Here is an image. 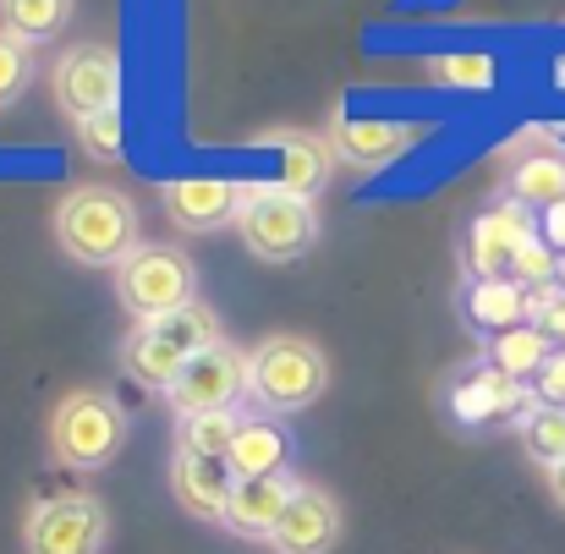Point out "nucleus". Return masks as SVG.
I'll use <instances>...</instances> for the list:
<instances>
[{"label":"nucleus","instance_id":"nucleus-8","mask_svg":"<svg viewBox=\"0 0 565 554\" xmlns=\"http://www.w3.org/2000/svg\"><path fill=\"white\" fill-rule=\"evenodd\" d=\"M50 83H55V105L72 121H88V116L116 110V99H121V61H116L110 44H72L55 61Z\"/></svg>","mask_w":565,"mask_h":554},{"label":"nucleus","instance_id":"nucleus-4","mask_svg":"<svg viewBox=\"0 0 565 554\" xmlns=\"http://www.w3.org/2000/svg\"><path fill=\"white\" fill-rule=\"evenodd\" d=\"M116 297L138 324H154L177 308L198 302V269L182 247L171 242H143L121 269H116Z\"/></svg>","mask_w":565,"mask_h":554},{"label":"nucleus","instance_id":"nucleus-27","mask_svg":"<svg viewBox=\"0 0 565 554\" xmlns=\"http://www.w3.org/2000/svg\"><path fill=\"white\" fill-rule=\"evenodd\" d=\"M28 83H33V44H22L0 28V110L17 105Z\"/></svg>","mask_w":565,"mask_h":554},{"label":"nucleus","instance_id":"nucleus-32","mask_svg":"<svg viewBox=\"0 0 565 554\" xmlns=\"http://www.w3.org/2000/svg\"><path fill=\"white\" fill-rule=\"evenodd\" d=\"M539 330H544V335H550V341L565 352V291L550 302V308H544V313H539Z\"/></svg>","mask_w":565,"mask_h":554},{"label":"nucleus","instance_id":"nucleus-18","mask_svg":"<svg viewBox=\"0 0 565 554\" xmlns=\"http://www.w3.org/2000/svg\"><path fill=\"white\" fill-rule=\"evenodd\" d=\"M264 149H280V166H286L280 187L308 198V203H313V192H324L330 177H335V149L319 132H269Z\"/></svg>","mask_w":565,"mask_h":554},{"label":"nucleus","instance_id":"nucleus-33","mask_svg":"<svg viewBox=\"0 0 565 554\" xmlns=\"http://www.w3.org/2000/svg\"><path fill=\"white\" fill-rule=\"evenodd\" d=\"M544 478H550V494H555V505L565 511V461H561V467H550Z\"/></svg>","mask_w":565,"mask_h":554},{"label":"nucleus","instance_id":"nucleus-17","mask_svg":"<svg viewBox=\"0 0 565 554\" xmlns=\"http://www.w3.org/2000/svg\"><path fill=\"white\" fill-rule=\"evenodd\" d=\"M505 198L544 214L565 203V149H522L511 155V171H505Z\"/></svg>","mask_w":565,"mask_h":554},{"label":"nucleus","instance_id":"nucleus-2","mask_svg":"<svg viewBox=\"0 0 565 554\" xmlns=\"http://www.w3.org/2000/svg\"><path fill=\"white\" fill-rule=\"evenodd\" d=\"M127 445V412L105 390H66L50 412V456L72 472H99Z\"/></svg>","mask_w":565,"mask_h":554},{"label":"nucleus","instance_id":"nucleus-24","mask_svg":"<svg viewBox=\"0 0 565 554\" xmlns=\"http://www.w3.org/2000/svg\"><path fill=\"white\" fill-rule=\"evenodd\" d=\"M236 428H242V412H192V417L177 423V450H192V456H220V461H225V450H231Z\"/></svg>","mask_w":565,"mask_h":554},{"label":"nucleus","instance_id":"nucleus-34","mask_svg":"<svg viewBox=\"0 0 565 554\" xmlns=\"http://www.w3.org/2000/svg\"><path fill=\"white\" fill-rule=\"evenodd\" d=\"M555 286L565 291V253H561V264H555Z\"/></svg>","mask_w":565,"mask_h":554},{"label":"nucleus","instance_id":"nucleus-20","mask_svg":"<svg viewBox=\"0 0 565 554\" xmlns=\"http://www.w3.org/2000/svg\"><path fill=\"white\" fill-rule=\"evenodd\" d=\"M188 363H192L188 352H177V347H171V341H166L154 324H138V330L121 341V369L132 373L138 384L160 390V395L182 379V369H188Z\"/></svg>","mask_w":565,"mask_h":554},{"label":"nucleus","instance_id":"nucleus-19","mask_svg":"<svg viewBox=\"0 0 565 554\" xmlns=\"http://www.w3.org/2000/svg\"><path fill=\"white\" fill-rule=\"evenodd\" d=\"M461 319L494 341V335L527 324V291L516 280H467L461 286Z\"/></svg>","mask_w":565,"mask_h":554},{"label":"nucleus","instance_id":"nucleus-25","mask_svg":"<svg viewBox=\"0 0 565 554\" xmlns=\"http://www.w3.org/2000/svg\"><path fill=\"white\" fill-rule=\"evenodd\" d=\"M516 434H522V450H527L544 472L565 461V406H533V412L516 423Z\"/></svg>","mask_w":565,"mask_h":554},{"label":"nucleus","instance_id":"nucleus-12","mask_svg":"<svg viewBox=\"0 0 565 554\" xmlns=\"http://www.w3.org/2000/svg\"><path fill=\"white\" fill-rule=\"evenodd\" d=\"M242 203H247V187L214 182V177H188V182H171V187H166V214H171V225L198 231V236L236 225Z\"/></svg>","mask_w":565,"mask_h":554},{"label":"nucleus","instance_id":"nucleus-14","mask_svg":"<svg viewBox=\"0 0 565 554\" xmlns=\"http://www.w3.org/2000/svg\"><path fill=\"white\" fill-rule=\"evenodd\" d=\"M423 132L428 127H417V121H335V132H330V149L341 155V160H352L358 171H379V166H390V160H401L406 149H417L423 143Z\"/></svg>","mask_w":565,"mask_h":554},{"label":"nucleus","instance_id":"nucleus-7","mask_svg":"<svg viewBox=\"0 0 565 554\" xmlns=\"http://www.w3.org/2000/svg\"><path fill=\"white\" fill-rule=\"evenodd\" d=\"M445 406H450V417L461 428H489V423H522L539 406V395H533V384L500 373L483 358V363H472V369H461L450 379Z\"/></svg>","mask_w":565,"mask_h":554},{"label":"nucleus","instance_id":"nucleus-30","mask_svg":"<svg viewBox=\"0 0 565 554\" xmlns=\"http://www.w3.org/2000/svg\"><path fill=\"white\" fill-rule=\"evenodd\" d=\"M533 395H539V406H565V352L555 347V358L539 369L533 379Z\"/></svg>","mask_w":565,"mask_h":554},{"label":"nucleus","instance_id":"nucleus-11","mask_svg":"<svg viewBox=\"0 0 565 554\" xmlns=\"http://www.w3.org/2000/svg\"><path fill=\"white\" fill-rule=\"evenodd\" d=\"M341 505L330 489H313V483H297L280 528L269 533V554H330L341 544Z\"/></svg>","mask_w":565,"mask_h":554},{"label":"nucleus","instance_id":"nucleus-23","mask_svg":"<svg viewBox=\"0 0 565 554\" xmlns=\"http://www.w3.org/2000/svg\"><path fill=\"white\" fill-rule=\"evenodd\" d=\"M154 330L177 347V352H209V347H220L225 335H220V319H214V308H203V302H188V308H177V313H166V319H154Z\"/></svg>","mask_w":565,"mask_h":554},{"label":"nucleus","instance_id":"nucleus-16","mask_svg":"<svg viewBox=\"0 0 565 554\" xmlns=\"http://www.w3.org/2000/svg\"><path fill=\"white\" fill-rule=\"evenodd\" d=\"M225 467L236 478H280L291 467V434L264 412V417H242L231 450H225Z\"/></svg>","mask_w":565,"mask_h":554},{"label":"nucleus","instance_id":"nucleus-10","mask_svg":"<svg viewBox=\"0 0 565 554\" xmlns=\"http://www.w3.org/2000/svg\"><path fill=\"white\" fill-rule=\"evenodd\" d=\"M247 395V352L220 341L209 352H198L182 379L166 390L171 412L177 417H192V412H236V401Z\"/></svg>","mask_w":565,"mask_h":554},{"label":"nucleus","instance_id":"nucleus-9","mask_svg":"<svg viewBox=\"0 0 565 554\" xmlns=\"http://www.w3.org/2000/svg\"><path fill=\"white\" fill-rule=\"evenodd\" d=\"M533 236H539L533 209H522V203L500 198V203H489V209L467 225L461 264H467V275H472V280H511V264H516V253H522Z\"/></svg>","mask_w":565,"mask_h":554},{"label":"nucleus","instance_id":"nucleus-28","mask_svg":"<svg viewBox=\"0 0 565 554\" xmlns=\"http://www.w3.org/2000/svg\"><path fill=\"white\" fill-rule=\"evenodd\" d=\"M555 264H561V253H555L544 236H533V242L516 253V264H511V280H516L522 291H533V286H555Z\"/></svg>","mask_w":565,"mask_h":554},{"label":"nucleus","instance_id":"nucleus-22","mask_svg":"<svg viewBox=\"0 0 565 554\" xmlns=\"http://www.w3.org/2000/svg\"><path fill=\"white\" fill-rule=\"evenodd\" d=\"M77 0H0V28L22 44H44L72 22Z\"/></svg>","mask_w":565,"mask_h":554},{"label":"nucleus","instance_id":"nucleus-5","mask_svg":"<svg viewBox=\"0 0 565 554\" xmlns=\"http://www.w3.org/2000/svg\"><path fill=\"white\" fill-rule=\"evenodd\" d=\"M236 236L264 264H291L319 236V209L286 187H247V203L236 214Z\"/></svg>","mask_w":565,"mask_h":554},{"label":"nucleus","instance_id":"nucleus-26","mask_svg":"<svg viewBox=\"0 0 565 554\" xmlns=\"http://www.w3.org/2000/svg\"><path fill=\"white\" fill-rule=\"evenodd\" d=\"M428 77L445 88H494L500 72L489 55H439V61H428Z\"/></svg>","mask_w":565,"mask_h":554},{"label":"nucleus","instance_id":"nucleus-31","mask_svg":"<svg viewBox=\"0 0 565 554\" xmlns=\"http://www.w3.org/2000/svg\"><path fill=\"white\" fill-rule=\"evenodd\" d=\"M539 236H544L555 253H565V203H555V209L539 214Z\"/></svg>","mask_w":565,"mask_h":554},{"label":"nucleus","instance_id":"nucleus-13","mask_svg":"<svg viewBox=\"0 0 565 554\" xmlns=\"http://www.w3.org/2000/svg\"><path fill=\"white\" fill-rule=\"evenodd\" d=\"M291 494H297V478H291V472H280V478H236L220 528H231L236 539L269 544V533L280 528V516H286V505H291Z\"/></svg>","mask_w":565,"mask_h":554},{"label":"nucleus","instance_id":"nucleus-1","mask_svg":"<svg viewBox=\"0 0 565 554\" xmlns=\"http://www.w3.org/2000/svg\"><path fill=\"white\" fill-rule=\"evenodd\" d=\"M55 242L83 269H121L143 247L138 209L116 187H72L55 209Z\"/></svg>","mask_w":565,"mask_h":554},{"label":"nucleus","instance_id":"nucleus-35","mask_svg":"<svg viewBox=\"0 0 565 554\" xmlns=\"http://www.w3.org/2000/svg\"><path fill=\"white\" fill-rule=\"evenodd\" d=\"M555 77H561V83H565V61H561V72H555Z\"/></svg>","mask_w":565,"mask_h":554},{"label":"nucleus","instance_id":"nucleus-15","mask_svg":"<svg viewBox=\"0 0 565 554\" xmlns=\"http://www.w3.org/2000/svg\"><path fill=\"white\" fill-rule=\"evenodd\" d=\"M231 489H236V472H231L220 456L177 450V461H171V494L182 500L188 516H198V522H225Z\"/></svg>","mask_w":565,"mask_h":554},{"label":"nucleus","instance_id":"nucleus-21","mask_svg":"<svg viewBox=\"0 0 565 554\" xmlns=\"http://www.w3.org/2000/svg\"><path fill=\"white\" fill-rule=\"evenodd\" d=\"M550 358H555V341L539 324H516V330H505V335L489 341V363L500 373H511V379H522V384H533Z\"/></svg>","mask_w":565,"mask_h":554},{"label":"nucleus","instance_id":"nucleus-6","mask_svg":"<svg viewBox=\"0 0 565 554\" xmlns=\"http://www.w3.org/2000/svg\"><path fill=\"white\" fill-rule=\"evenodd\" d=\"M110 539V511L94 494H55L22 516L28 554H99Z\"/></svg>","mask_w":565,"mask_h":554},{"label":"nucleus","instance_id":"nucleus-29","mask_svg":"<svg viewBox=\"0 0 565 554\" xmlns=\"http://www.w3.org/2000/svg\"><path fill=\"white\" fill-rule=\"evenodd\" d=\"M77 132H83V149H88L94 160H105V166L121 160V110L88 116V121H77Z\"/></svg>","mask_w":565,"mask_h":554},{"label":"nucleus","instance_id":"nucleus-3","mask_svg":"<svg viewBox=\"0 0 565 554\" xmlns=\"http://www.w3.org/2000/svg\"><path fill=\"white\" fill-rule=\"evenodd\" d=\"M330 390V358L308 335H264L247 352V395L264 412H302Z\"/></svg>","mask_w":565,"mask_h":554}]
</instances>
